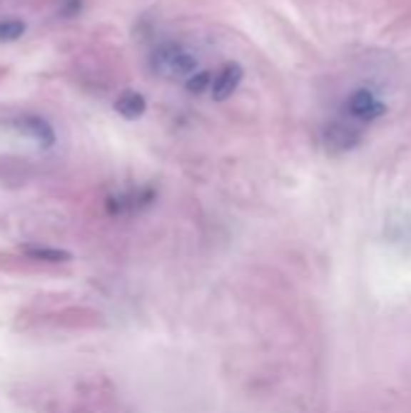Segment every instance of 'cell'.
<instances>
[{
    "label": "cell",
    "instance_id": "5",
    "mask_svg": "<svg viewBox=\"0 0 411 413\" xmlns=\"http://www.w3.org/2000/svg\"><path fill=\"white\" fill-rule=\"evenodd\" d=\"M146 97L141 92H133V90H126L121 92L119 99L114 102V109L119 111L123 118H138L146 114Z\"/></svg>",
    "mask_w": 411,
    "mask_h": 413
},
{
    "label": "cell",
    "instance_id": "8",
    "mask_svg": "<svg viewBox=\"0 0 411 413\" xmlns=\"http://www.w3.org/2000/svg\"><path fill=\"white\" fill-rule=\"evenodd\" d=\"M27 24L20 20H0V41H17L24 34Z\"/></svg>",
    "mask_w": 411,
    "mask_h": 413
},
{
    "label": "cell",
    "instance_id": "7",
    "mask_svg": "<svg viewBox=\"0 0 411 413\" xmlns=\"http://www.w3.org/2000/svg\"><path fill=\"white\" fill-rule=\"evenodd\" d=\"M27 254L36 261H46V264L71 261V254L64 252V249H54V247H27Z\"/></svg>",
    "mask_w": 411,
    "mask_h": 413
},
{
    "label": "cell",
    "instance_id": "4",
    "mask_svg": "<svg viewBox=\"0 0 411 413\" xmlns=\"http://www.w3.org/2000/svg\"><path fill=\"white\" fill-rule=\"evenodd\" d=\"M358 141H360V136L353 128H348L346 123H332V126L325 131V143H327V148H332V150H348L356 146Z\"/></svg>",
    "mask_w": 411,
    "mask_h": 413
},
{
    "label": "cell",
    "instance_id": "9",
    "mask_svg": "<svg viewBox=\"0 0 411 413\" xmlns=\"http://www.w3.org/2000/svg\"><path fill=\"white\" fill-rule=\"evenodd\" d=\"M210 75L208 73H191L189 80H186V90L191 92V95H198V92H203V87L208 85Z\"/></svg>",
    "mask_w": 411,
    "mask_h": 413
},
{
    "label": "cell",
    "instance_id": "2",
    "mask_svg": "<svg viewBox=\"0 0 411 413\" xmlns=\"http://www.w3.org/2000/svg\"><path fill=\"white\" fill-rule=\"evenodd\" d=\"M348 111H351L353 116L360 118V121H375L387 111V106H385L380 99H375L370 90H356L348 99Z\"/></svg>",
    "mask_w": 411,
    "mask_h": 413
},
{
    "label": "cell",
    "instance_id": "6",
    "mask_svg": "<svg viewBox=\"0 0 411 413\" xmlns=\"http://www.w3.org/2000/svg\"><path fill=\"white\" fill-rule=\"evenodd\" d=\"M24 128L32 133L36 141L41 143V146H51L54 143V131H51V126H49L44 118H36V116H27L24 121H20Z\"/></svg>",
    "mask_w": 411,
    "mask_h": 413
},
{
    "label": "cell",
    "instance_id": "1",
    "mask_svg": "<svg viewBox=\"0 0 411 413\" xmlns=\"http://www.w3.org/2000/svg\"><path fill=\"white\" fill-rule=\"evenodd\" d=\"M198 61L191 51H186L179 44H163L151 56V68L163 78H182L196 71Z\"/></svg>",
    "mask_w": 411,
    "mask_h": 413
},
{
    "label": "cell",
    "instance_id": "3",
    "mask_svg": "<svg viewBox=\"0 0 411 413\" xmlns=\"http://www.w3.org/2000/svg\"><path fill=\"white\" fill-rule=\"evenodd\" d=\"M242 78H245V71H242L240 63H228L220 68V73L215 75L213 80V99H218V102H223V99H228L230 95H233L235 90L240 87Z\"/></svg>",
    "mask_w": 411,
    "mask_h": 413
}]
</instances>
